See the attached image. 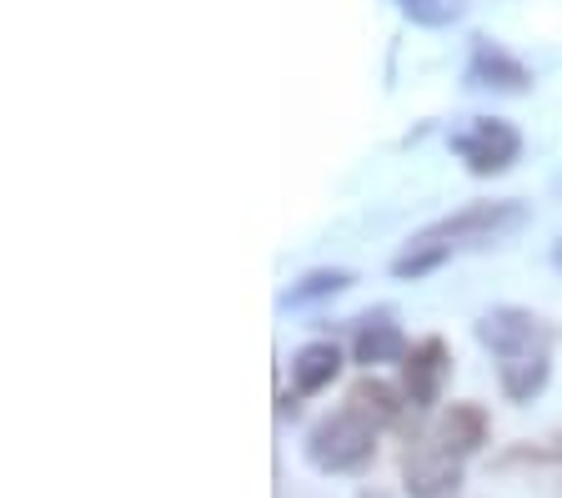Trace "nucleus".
<instances>
[{
	"label": "nucleus",
	"mask_w": 562,
	"mask_h": 498,
	"mask_svg": "<svg viewBox=\"0 0 562 498\" xmlns=\"http://www.w3.org/2000/svg\"><path fill=\"white\" fill-rule=\"evenodd\" d=\"M447 373H452V353H447L442 337H422L407 347L402 357V392H407L412 408H432L447 388Z\"/></svg>",
	"instance_id": "5"
},
{
	"label": "nucleus",
	"mask_w": 562,
	"mask_h": 498,
	"mask_svg": "<svg viewBox=\"0 0 562 498\" xmlns=\"http://www.w3.org/2000/svg\"><path fill=\"white\" fill-rule=\"evenodd\" d=\"M552 378V353H522V357H503L497 363V383H503L507 403H532Z\"/></svg>",
	"instance_id": "10"
},
{
	"label": "nucleus",
	"mask_w": 562,
	"mask_h": 498,
	"mask_svg": "<svg viewBox=\"0 0 562 498\" xmlns=\"http://www.w3.org/2000/svg\"><path fill=\"white\" fill-rule=\"evenodd\" d=\"M351 357H357L367 373H376L382 363H402V357H407V337H402L397 318H392V312H367L357 337H351Z\"/></svg>",
	"instance_id": "7"
},
{
	"label": "nucleus",
	"mask_w": 562,
	"mask_h": 498,
	"mask_svg": "<svg viewBox=\"0 0 562 498\" xmlns=\"http://www.w3.org/2000/svg\"><path fill=\"white\" fill-rule=\"evenodd\" d=\"M402 398L407 392L402 388H392V383H382L376 373H367V378H357L351 383V392H347V403L357 408L362 418H372L376 428H386V423H397V413H402Z\"/></svg>",
	"instance_id": "12"
},
{
	"label": "nucleus",
	"mask_w": 562,
	"mask_h": 498,
	"mask_svg": "<svg viewBox=\"0 0 562 498\" xmlns=\"http://www.w3.org/2000/svg\"><path fill=\"white\" fill-rule=\"evenodd\" d=\"M402 484H407L412 498H452L457 484H462V458H452L447 449H437L427 439L417 453L402 458Z\"/></svg>",
	"instance_id": "6"
},
{
	"label": "nucleus",
	"mask_w": 562,
	"mask_h": 498,
	"mask_svg": "<svg viewBox=\"0 0 562 498\" xmlns=\"http://www.w3.org/2000/svg\"><path fill=\"white\" fill-rule=\"evenodd\" d=\"M468 81H472V86H497V91H527V86H532V76H527L522 60H513L503 46H492V41H477V46H472Z\"/></svg>",
	"instance_id": "9"
},
{
	"label": "nucleus",
	"mask_w": 562,
	"mask_h": 498,
	"mask_svg": "<svg viewBox=\"0 0 562 498\" xmlns=\"http://www.w3.org/2000/svg\"><path fill=\"white\" fill-rule=\"evenodd\" d=\"M341 287H351V273H341V267H331V273H306L302 283L286 292V302H312V297L341 292Z\"/></svg>",
	"instance_id": "14"
},
{
	"label": "nucleus",
	"mask_w": 562,
	"mask_h": 498,
	"mask_svg": "<svg viewBox=\"0 0 562 498\" xmlns=\"http://www.w3.org/2000/svg\"><path fill=\"white\" fill-rule=\"evenodd\" d=\"M522 222H527V207L517 202V197H503V202H472V207H462V212L442 217V222L422 226L417 237L392 257V273L397 277H427V273H437L447 257L472 252V247H487V242H503L507 232H517Z\"/></svg>",
	"instance_id": "1"
},
{
	"label": "nucleus",
	"mask_w": 562,
	"mask_h": 498,
	"mask_svg": "<svg viewBox=\"0 0 562 498\" xmlns=\"http://www.w3.org/2000/svg\"><path fill=\"white\" fill-rule=\"evenodd\" d=\"M397 11L412 25H427V31H447L468 15V0H397Z\"/></svg>",
	"instance_id": "13"
},
{
	"label": "nucleus",
	"mask_w": 562,
	"mask_h": 498,
	"mask_svg": "<svg viewBox=\"0 0 562 498\" xmlns=\"http://www.w3.org/2000/svg\"><path fill=\"white\" fill-rule=\"evenodd\" d=\"M558 267H562V242H558Z\"/></svg>",
	"instance_id": "15"
},
{
	"label": "nucleus",
	"mask_w": 562,
	"mask_h": 498,
	"mask_svg": "<svg viewBox=\"0 0 562 498\" xmlns=\"http://www.w3.org/2000/svg\"><path fill=\"white\" fill-rule=\"evenodd\" d=\"M452 152L468 162L472 177H497L522 156V136H517L513 121L503 117H477L468 131L452 136Z\"/></svg>",
	"instance_id": "4"
},
{
	"label": "nucleus",
	"mask_w": 562,
	"mask_h": 498,
	"mask_svg": "<svg viewBox=\"0 0 562 498\" xmlns=\"http://www.w3.org/2000/svg\"><path fill=\"white\" fill-rule=\"evenodd\" d=\"M432 443L447 449L452 458H472L487 443V408L477 403H452L432 428Z\"/></svg>",
	"instance_id": "8"
},
{
	"label": "nucleus",
	"mask_w": 562,
	"mask_h": 498,
	"mask_svg": "<svg viewBox=\"0 0 562 498\" xmlns=\"http://www.w3.org/2000/svg\"><path fill=\"white\" fill-rule=\"evenodd\" d=\"M552 337H558L552 322L527 308H492L477 318V343L497 363L503 357H522V353H552Z\"/></svg>",
	"instance_id": "3"
},
{
	"label": "nucleus",
	"mask_w": 562,
	"mask_h": 498,
	"mask_svg": "<svg viewBox=\"0 0 562 498\" xmlns=\"http://www.w3.org/2000/svg\"><path fill=\"white\" fill-rule=\"evenodd\" d=\"M337 373H341L337 343H306V347H296V353H292V383H296V392L331 388V383H337Z\"/></svg>",
	"instance_id": "11"
},
{
	"label": "nucleus",
	"mask_w": 562,
	"mask_h": 498,
	"mask_svg": "<svg viewBox=\"0 0 562 498\" xmlns=\"http://www.w3.org/2000/svg\"><path fill=\"white\" fill-rule=\"evenodd\" d=\"M376 433L382 428L372 418H362L351 403H341L337 413H322L302 439V453L316 474H357L367 468L376 453Z\"/></svg>",
	"instance_id": "2"
}]
</instances>
